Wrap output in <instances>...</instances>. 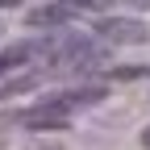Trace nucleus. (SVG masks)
I'll list each match as a JSON object with an SVG mask.
<instances>
[{
  "label": "nucleus",
  "mask_w": 150,
  "mask_h": 150,
  "mask_svg": "<svg viewBox=\"0 0 150 150\" xmlns=\"http://www.w3.org/2000/svg\"><path fill=\"white\" fill-rule=\"evenodd\" d=\"M96 33L112 46H146L150 42L146 21H134V17H104V21H96Z\"/></svg>",
  "instance_id": "nucleus-2"
},
{
  "label": "nucleus",
  "mask_w": 150,
  "mask_h": 150,
  "mask_svg": "<svg viewBox=\"0 0 150 150\" xmlns=\"http://www.w3.org/2000/svg\"><path fill=\"white\" fill-rule=\"evenodd\" d=\"M59 4L75 17V13H100V8H108L112 0H59Z\"/></svg>",
  "instance_id": "nucleus-5"
},
{
  "label": "nucleus",
  "mask_w": 150,
  "mask_h": 150,
  "mask_svg": "<svg viewBox=\"0 0 150 150\" xmlns=\"http://www.w3.org/2000/svg\"><path fill=\"white\" fill-rule=\"evenodd\" d=\"M142 146H146V150H150V125H146V129H142Z\"/></svg>",
  "instance_id": "nucleus-7"
},
{
  "label": "nucleus",
  "mask_w": 150,
  "mask_h": 150,
  "mask_svg": "<svg viewBox=\"0 0 150 150\" xmlns=\"http://www.w3.org/2000/svg\"><path fill=\"white\" fill-rule=\"evenodd\" d=\"M125 4H134V8H150V0H125Z\"/></svg>",
  "instance_id": "nucleus-6"
},
{
  "label": "nucleus",
  "mask_w": 150,
  "mask_h": 150,
  "mask_svg": "<svg viewBox=\"0 0 150 150\" xmlns=\"http://www.w3.org/2000/svg\"><path fill=\"white\" fill-rule=\"evenodd\" d=\"M29 59V42H21V46H13V50H4V54H0V75H8L13 67H21Z\"/></svg>",
  "instance_id": "nucleus-4"
},
{
  "label": "nucleus",
  "mask_w": 150,
  "mask_h": 150,
  "mask_svg": "<svg viewBox=\"0 0 150 150\" xmlns=\"http://www.w3.org/2000/svg\"><path fill=\"white\" fill-rule=\"evenodd\" d=\"M29 21H33V25H59V21H71V13H67L63 4H50V8H33Z\"/></svg>",
  "instance_id": "nucleus-3"
},
{
  "label": "nucleus",
  "mask_w": 150,
  "mask_h": 150,
  "mask_svg": "<svg viewBox=\"0 0 150 150\" xmlns=\"http://www.w3.org/2000/svg\"><path fill=\"white\" fill-rule=\"evenodd\" d=\"M104 96H108V88H100V83L67 88V92H54V96H42L38 104H29L17 121H21L25 129H67L75 117H79V112L96 108Z\"/></svg>",
  "instance_id": "nucleus-1"
}]
</instances>
